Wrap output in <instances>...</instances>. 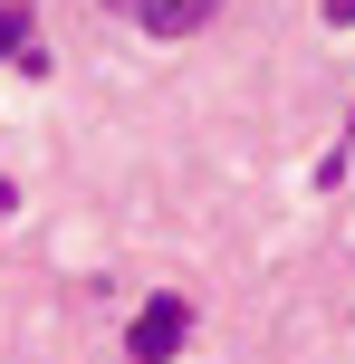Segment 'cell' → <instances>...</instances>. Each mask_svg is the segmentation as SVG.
I'll list each match as a JSON object with an SVG mask.
<instances>
[{
    "label": "cell",
    "mask_w": 355,
    "mask_h": 364,
    "mask_svg": "<svg viewBox=\"0 0 355 364\" xmlns=\"http://www.w3.org/2000/svg\"><path fill=\"white\" fill-rule=\"evenodd\" d=\"M183 336H192V307H183V297H144L134 326H125V355L134 364H164V355H183Z\"/></svg>",
    "instance_id": "obj_1"
},
{
    "label": "cell",
    "mask_w": 355,
    "mask_h": 364,
    "mask_svg": "<svg viewBox=\"0 0 355 364\" xmlns=\"http://www.w3.org/2000/svg\"><path fill=\"white\" fill-rule=\"evenodd\" d=\"M134 19H144L154 38H192L202 19H221V0H134Z\"/></svg>",
    "instance_id": "obj_2"
},
{
    "label": "cell",
    "mask_w": 355,
    "mask_h": 364,
    "mask_svg": "<svg viewBox=\"0 0 355 364\" xmlns=\"http://www.w3.org/2000/svg\"><path fill=\"white\" fill-rule=\"evenodd\" d=\"M29 48V0H0V58Z\"/></svg>",
    "instance_id": "obj_3"
},
{
    "label": "cell",
    "mask_w": 355,
    "mask_h": 364,
    "mask_svg": "<svg viewBox=\"0 0 355 364\" xmlns=\"http://www.w3.org/2000/svg\"><path fill=\"white\" fill-rule=\"evenodd\" d=\"M327 19H337V29H346V19H355V0H327Z\"/></svg>",
    "instance_id": "obj_4"
},
{
    "label": "cell",
    "mask_w": 355,
    "mask_h": 364,
    "mask_svg": "<svg viewBox=\"0 0 355 364\" xmlns=\"http://www.w3.org/2000/svg\"><path fill=\"white\" fill-rule=\"evenodd\" d=\"M115 10H134V0H115Z\"/></svg>",
    "instance_id": "obj_5"
}]
</instances>
